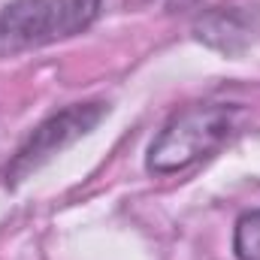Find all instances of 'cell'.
Returning a JSON list of instances; mask_svg holds the SVG:
<instances>
[{"label": "cell", "instance_id": "obj_5", "mask_svg": "<svg viewBox=\"0 0 260 260\" xmlns=\"http://www.w3.org/2000/svg\"><path fill=\"white\" fill-rule=\"evenodd\" d=\"M233 251L239 260H260V209L245 212L233 230Z\"/></svg>", "mask_w": 260, "mask_h": 260}, {"label": "cell", "instance_id": "obj_2", "mask_svg": "<svg viewBox=\"0 0 260 260\" xmlns=\"http://www.w3.org/2000/svg\"><path fill=\"white\" fill-rule=\"evenodd\" d=\"M103 0H9L0 6V58L64 43L100 18Z\"/></svg>", "mask_w": 260, "mask_h": 260}, {"label": "cell", "instance_id": "obj_3", "mask_svg": "<svg viewBox=\"0 0 260 260\" xmlns=\"http://www.w3.org/2000/svg\"><path fill=\"white\" fill-rule=\"evenodd\" d=\"M106 115H109V103L88 100V103H70L64 109L52 112L49 118H43L27 133V139L15 148L12 160L6 164V173H3L6 188H18L30 173L49 164L58 151L70 148L76 139L88 136Z\"/></svg>", "mask_w": 260, "mask_h": 260}, {"label": "cell", "instance_id": "obj_1", "mask_svg": "<svg viewBox=\"0 0 260 260\" xmlns=\"http://www.w3.org/2000/svg\"><path fill=\"white\" fill-rule=\"evenodd\" d=\"M236 118V103H191L179 109L148 145L145 170L154 176H173L194 167L230 139Z\"/></svg>", "mask_w": 260, "mask_h": 260}, {"label": "cell", "instance_id": "obj_4", "mask_svg": "<svg viewBox=\"0 0 260 260\" xmlns=\"http://www.w3.org/2000/svg\"><path fill=\"white\" fill-rule=\"evenodd\" d=\"M194 34L209 49L239 55L260 40V6H218L194 24Z\"/></svg>", "mask_w": 260, "mask_h": 260}]
</instances>
